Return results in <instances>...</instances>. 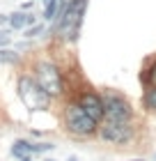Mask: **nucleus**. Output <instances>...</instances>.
<instances>
[{
	"label": "nucleus",
	"mask_w": 156,
	"mask_h": 161,
	"mask_svg": "<svg viewBox=\"0 0 156 161\" xmlns=\"http://www.w3.org/2000/svg\"><path fill=\"white\" fill-rule=\"evenodd\" d=\"M21 161H32V159H30V157H25V159H21Z\"/></svg>",
	"instance_id": "obj_17"
},
{
	"label": "nucleus",
	"mask_w": 156,
	"mask_h": 161,
	"mask_svg": "<svg viewBox=\"0 0 156 161\" xmlns=\"http://www.w3.org/2000/svg\"><path fill=\"white\" fill-rule=\"evenodd\" d=\"M133 127H131V122H103L101 127H99V136H101V141H106V143H113V145H126V143H131L133 141Z\"/></svg>",
	"instance_id": "obj_6"
},
{
	"label": "nucleus",
	"mask_w": 156,
	"mask_h": 161,
	"mask_svg": "<svg viewBox=\"0 0 156 161\" xmlns=\"http://www.w3.org/2000/svg\"><path fill=\"white\" fill-rule=\"evenodd\" d=\"M143 101H145V108H147V111L156 113V87H147Z\"/></svg>",
	"instance_id": "obj_11"
},
{
	"label": "nucleus",
	"mask_w": 156,
	"mask_h": 161,
	"mask_svg": "<svg viewBox=\"0 0 156 161\" xmlns=\"http://www.w3.org/2000/svg\"><path fill=\"white\" fill-rule=\"evenodd\" d=\"M35 78H37V83H39L51 97H60V94L64 92L62 90V74H60V69H57L53 62H48V60L37 62Z\"/></svg>",
	"instance_id": "obj_4"
},
{
	"label": "nucleus",
	"mask_w": 156,
	"mask_h": 161,
	"mask_svg": "<svg viewBox=\"0 0 156 161\" xmlns=\"http://www.w3.org/2000/svg\"><path fill=\"white\" fill-rule=\"evenodd\" d=\"M78 104L85 108V113L87 115H92V118L96 122H101L103 120V113H106V108H103V97L101 94H96V92H80L78 94Z\"/></svg>",
	"instance_id": "obj_7"
},
{
	"label": "nucleus",
	"mask_w": 156,
	"mask_h": 161,
	"mask_svg": "<svg viewBox=\"0 0 156 161\" xmlns=\"http://www.w3.org/2000/svg\"><path fill=\"white\" fill-rule=\"evenodd\" d=\"M85 12H87V0H69L67 7L57 14V19L53 21L51 32H53V35H62V37L67 42H71V44L78 42Z\"/></svg>",
	"instance_id": "obj_1"
},
{
	"label": "nucleus",
	"mask_w": 156,
	"mask_h": 161,
	"mask_svg": "<svg viewBox=\"0 0 156 161\" xmlns=\"http://www.w3.org/2000/svg\"><path fill=\"white\" fill-rule=\"evenodd\" d=\"M32 154V143L30 141H23V138H19V141H14L12 145V157L16 159H25Z\"/></svg>",
	"instance_id": "obj_9"
},
{
	"label": "nucleus",
	"mask_w": 156,
	"mask_h": 161,
	"mask_svg": "<svg viewBox=\"0 0 156 161\" xmlns=\"http://www.w3.org/2000/svg\"><path fill=\"white\" fill-rule=\"evenodd\" d=\"M30 25V14L28 12H14L9 14V30H25V28Z\"/></svg>",
	"instance_id": "obj_8"
},
{
	"label": "nucleus",
	"mask_w": 156,
	"mask_h": 161,
	"mask_svg": "<svg viewBox=\"0 0 156 161\" xmlns=\"http://www.w3.org/2000/svg\"><path fill=\"white\" fill-rule=\"evenodd\" d=\"M3 25H9V14H0V28Z\"/></svg>",
	"instance_id": "obj_16"
},
{
	"label": "nucleus",
	"mask_w": 156,
	"mask_h": 161,
	"mask_svg": "<svg viewBox=\"0 0 156 161\" xmlns=\"http://www.w3.org/2000/svg\"><path fill=\"white\" fill-rule=\"evenodd\" d=\"M44 30H46V25H44V23H35V25H30V28H25L23 37L35 39V37H39V35H44Z\"/></svg>",
	"instance_id": "obj_12"
},
{
	"label": "nucleus",
	"mask_w": 156,
	"mask_h": 161,
	"mask_svg": "<svg viewBox=\"0 0 156 161\" xmlns=\"http://www.w3.org/2000/svg\"><path fill=\"white\" fill-rule=\"evenodd\" d=\"M53 143H32V154H44V152L53 150Z\"/></svg>",
	"instance_id": "obj_14"
},
{
	"label": "nucleus",
	"mask_w": 156,
	"mask_h": 161,
	"mask_svg": "<svg viewBox=\"0 0 156 161\" xmlns=\"http://www.w3.org/2000/svg\"><path fill=\"white\" fill-rule=\"evenodd\" d=\"M46 161H53V159H46Z\"/></svg>",
	"instance_id": "obj_20"
},
{
	"label": "nucleus",
	"mask_w": 156,
	"mask_h": 161,
	"mask_svg": "<svg viewBox=\"0 0 156 161\" xmlns=\"http://www.w3.org/2000/svg\"><path fill=\"white\" fill-rule=\"evenodd\" d=\"M64 127L73 136H92L99 129V122L92 115H87L85 108L78 101H69L67 108H64Z\"/></svg>",
	"instance_id": "obj_3"
},
{
	"label": "nucleus",
	"mask_w": 156,
	"mask_h": 161,
	"mask_svg": "<svg viewBox=\"0 0 156 161\" xmlns=\"http://www.w3.org/2000/svg\"><path fill=\"white\" fill-rule=\"evenodd\" d=\"M103 108H106L103 118L108 122H131V118H133L131 104L117 92H106L103 94Z\"/></svg>",
	"instance_id": "obj_5"
},
{
	"label": "nucleus",
	"mask_w": 156,
	"mask_h": 161,
	"mask_svg": "<svg viewBox=\"0 0 156 161\" xmlns=\"http://www.w3.org/2000/svg\"><path fill=\"white\" fill-rule=\"evenodd\" d=\"M16 92H19V99L23 101V106L28 111H48L51 108V94L44 90V87L37 83V78L32 76H19V83H16Z\"/></svg>",
	"instance_id": "obj_2"
},
{
	"label": "nucleus",
	"mask_w": 156,
	"mask_h": 161,
	"mask_svg": "<svg viewBox=\"0 0 156 161\" xmlns=\"http://www.w3.org/2000/svg\"><path fill=\"white\" fill-rule=\"evenodd\" d=\"M19 53H16V51H14V48H0V64H16L19 62Z\"/></svg>",
	"instance_id": "obj_10"
},
{
	"label": "nucleus",
	"mask_w": 156,
	"mask_h": 161,
	"mask_svg": "<svg viewBox=\"0 0 156 161\" xmlns=\"http://www.w3.org/2000/svg\"><path fill=\"white\" fill-rule=\"evenodd\" d=\"M140 78H143L145 83H147V87H156V62L145 71V76H140Z\"/></svg>",
	"instance_id": "obj_13"
},
{
	"label": "nucleus",
	"mask_w": 156,
	"mask_h": 161,
	"mask_svg": "<svg viewBox=\"0 0 156 161\" xmlns=\"http://www.w3.org/2000/svg\"><path fill=\"white\" fill-rule=\"evenodd\" d=\"M131 161H145V159H131Z\"/></svg>",
	"instance_id": "obj_18"
},
{
	"label": "nucleus",
	"mask_w": 156,
	"mask_h": 161,
	"mask_svg": "<svg viewBox=\"0 0 156 161\" xmlns=\"http://www.w3.org/2000/svg\"><path fill=\"white\" fill-rule=\"evenodd\" d=\"M9 42H12V32L7 28H0V48L9 46Z\"/></svg>",
	"instance_id": "obj_15"
},
{
	"label": "nucleus",
	"mask_w": 156,
	"mask_h": 161,
	"mask_svg": "<svg viewBox=\"0 0 156 161\" xmlns=\"http://www.w3.org/2000/svg\"><path fill=\"white\" fill-rule=\"evenodd\" d=\"M41 3H44V5H46V3H51V0H41Z\"/></svg>",
	"instance_id": "obj_19"
}]
</instances>
